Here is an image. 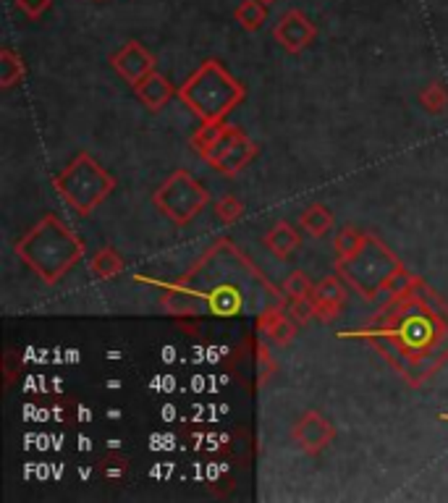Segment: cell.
Masks as SVG:
<instances>
[{"instance_id":"6da1fadb","label":"cell","mask_w":448,"mask_h":503,"mask_svg":"<svg viewBox=\"0 0 448 503\" xmlns=\"http://www.w3.org/2000/svg\"><path fill=\"white\" fill-rule=\"evenodd\" d=\"M275 40L286 50L297 53V50L307 47L314 40V24L297 8L286 11L281 16V21L275 24Z\"/></svg>"},{"instance_id":"3957f363","label":"cell","mask_w":448,"mask_h":503,"mask_svg":"<svg viewBox=\"0 0 448 503\" xmlns=\"http://www.w3.org/2000/svg\"><path fill=\"white\" fill-rule=\"evenodd\" d=\"M233 16H236V21H239L244 29L255 32V29H260L263 21H265V3H260V0H244V3L236 8Z\"/></svg>"},{"instance_id":"277c9868","label":"cell","mask_w":448,"mask_h":503,"mask_svg":"<svg viewBox=\"0 0 448 503\" xmlns=\"http://www.w3.org/2000/svg\"><path fill=\"white\" fill-rule=\"evenodd\" d=\"M121 268V260L113 255V252H100L97 257H94V263H92V271L94 273H100L102 278H108V275H113L116 271Z\"/></svg>"},{"instance_id":"30bf717a","label":"cell","mask_w":448,"mask_h":503,"mask_svg":"<svg viewBox=\"0 0 448 503\" xmlns=\"http://www.w3.org/2000/svg\"><path fill=\"white\" fill-rule=\"evenodd\" d=\"M260 3H265V5H268V3H273V0H260Z\"/></svg>"},{"instance_id":"52a82bcc","label":"cell","mask_w":448,"mask_h":503,"mask_svg":"<svg viewBox=\"0 0 448 503\" xmlns=\"http://www.w3.org/2000/svg\"><path fill=\"white\" fill-rule=\"evenodd\" d=\"M11 74H24V66H21V61L11 50H5L3 53V82L5 85L11 82Z\"/></svg>"},{"instance_id":"ba28073f","label":"cell","mask_w":448,"mask_h":503,"mask_svg":"<svg viewBox=\"0 0 448 503\" xmlns=\"http://www.w3.org/2000/svg\"><path fill=\"white\" fill-rule=\"evenodd\" d=\"M16 5L29 16V19H40L50 8V0H16Z\"/></svg>"},{"instance_id":"7a4b0ae2","label":"cell","mask_w":448,"mask_h":503,"mask_svg":"<svg viewBox=\"0 0 448 503\" xmlns=\"http://www.w3.org/2000/svg\"><path fill=\"white\" fill-rule=\"evenodd\" d=\"M113 66H116L126 79L139 82V79H144V77L152 71L155 61H152V55L139 45V43H126V45L113 55Z\"/></svg>"},{"instance_id":"9c48e42d","label":"cell","mask_w":448,"mask_h":503,"mask_svg":"<svg viewBox=\"0 0 448 503\" xmlns=\"http://www.w3.org/2000/svg\"><path fill=\"white\" fill-rule=\"evenodd\" d=\"M218 213H221V218H224V221H233V218H239L241 207H239V202H236V199H228V197H225L224 202L218 205Z\"/></svg>"},{"instance_id":"5b68a950","label":"cell","mask_w":448,"mask_h":503,"mask_svg":"<svg viewBox=\"0 0 448 503\" xmlns=\"http://www.w3.org/2000/svg\"><path fill=\"white\" fill-rule=\"evenodd\" d=\"M302 223H305V229L314 231V233H322V231L330 226V215H328L322 207H310V210L305 213Z\"/></svg>"},{"instance_id":"8992f818","label":"cell","mask_w":448,"mask_h":503,"mask_svg":"<svg viewBox=\"0 0 448 503\" xmlns=\"http://www.w3.org/2000/svg\"><path fill=\"white\" fill-rule=\"evenodd\" d=\"M283 288L289 291V296H294V299H302V296H307V291H310V283H307L305 273H291V275H289V280H286V286H283Z\"/></svg>"}]
</instances>
